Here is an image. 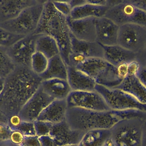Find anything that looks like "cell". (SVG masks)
Wrapping results in <instances>:
<instances>
[{"label": "cell", "instance_id": "cell-1", "mask_svg": "<svg viewBox=\"0 0 146 146\" xmlns=\"http://www.w3.org/2000/svg\"><path fill=\"white\" fill-rule=\"evenodd\" d=\"M42 80L31 68L17 66L4 79L3 88L0 95V111L8 118L18 115L39 88Z\"/></svg>", "mask_w": 146, "mask_h": 146}, {"label": "cell", "instance_id": "cell-2", "mask_svg": "<svg viewBox=\"0 0 146 146\" xmlns=\"http://www.w3.org/2000/svg\"><path fill=\"white\" fill-rule=\"evenodd\" d=\"M146 118V112L139 110L94 111L79 107H68L66 121L71 128L86 132L98 129H111L124 119Z\"/></svg>", "mask_w": 146, "mask_h": 146}, {"label": "cell", "instance_id": "cell-3", "mask_svg": "<svg viewBox=\"0 0 146 146\" xmlns=\"http://www.w3.org/2000/svg\"><path fill=\"white\" fill-rule=\"evenodd\" d=\"M34 34H46L55 39L59 45L60 54L67 65L71 51V33L66 17L55 9L52 1H45L38 26Z\"/></svg>", "mask_w": 146, "mask_h": 146}, {"label": "cell", "instance_id": "cell-4", "mask_svg": "<svg viewBox=\"0 0 146 146\" xmlns=\"http://www.w3.org/2000/svg\"><path fill=\"white\" fill-rule=\"evenodd\" d=\"M91 78L96 84L117 88L127 75L125 69L117 68L103 58H87L77 67Z\"/></svg>", "mask_w": 146, "mask_h": 146}, {"label": "cell", "instance_id": "cell-5", "mask_svg": "<svg viewBox=\"0 0 146 146\" xmlns=\"http://www.w3.org/2000/svg\"><path fill=\"white\" fill-rule=\"evenodd\" d=\"M45 1L39 0L25 9L16 18L0 24V27L16 35L26 36L34 34L38 26Z\"/></svg>", "mask_w": 146, "mask_h": 146}, {"label": "cell", "instance_id": "cell-6", "mask_svg": "<svg viewBox=\"0 0 146 146\" xmlns=\"http://www.w3.org/2000/svg\"><path fill=\"white\" fill-rule=\"evenodd\" d=\"M144 119L134 117L117 121L110 129L111 138L115 146H141L142 125Z\"/></svg>", "mask_w": 146, "mask_h": 146}, {"label": "cell", "instance_id": "cell-7", "mask_svg": "<svg viewBox=\"0 0 146 146\" xmlns=\"http://www.w3.org/2000/svg\"><path fill=\"white\" fill-rule=\"evenodd\" d=\"M105 17L119 26L132 23L146 28V13L134 5L131 0H116L107 10Z\"/></svg>", "mask_w": 146, "mask_h": 146}, {"label": "cell", "instance_id": "cell-8", "mask_svg": "<svg viewBox=\"0 0 146 146\" xmlns=\"http://www.w3.org/2000/svg\"><path fill=\"white\" fill-rule=\"evenodd\" d=\"M95 90L104 98L111 110H139L146 112V104L139 102L128 93L117 88H110L96 84Z\"/></svg>", "mask_w": 146, "mask_h": 146}, {"label": "cell", "instance_id": "cell-9", "mask_svg": "<svg viewBox=\"0 0 146 146\" xmlns=\"http://www.w3.org/2000/svg\"><path fill=\"white\" fill-rule=\"evenodd\" d=\"M145 44V27L132 23L119 26L118 45L137 54L143 50Z\"/></svg>", "mask_w": 146, "mask_h": 146}, {"label": "cell", "instance_id": "cell-10", "mask_svg": "<svg viewBox=\"0 0 146 146\" xmlns=\"http://www.w3.org/2000/svg\"><path fill=\"white\" fill-rule=\"evenodd\" d=\"M38 34L25 36L7 48L9 55L16 66L30 67L32 56L36 52Z\"/></svg>", "mask_w": 146, "mask_h": 146}, {"label": "cell", "instance_id": "cell-11", "mask_svg": "<svg viewBox=\"0 0 146 146\" xmlns=\"http://www.w3.org/2000/svg\"><path fill=\"white\" fill-rule=\"evenodd\" d=\"M66 100L68 107H79L99 111L111 110L103 96L95 90L71 91Z\"/></svg>", "mask_w": 146, "mask_h": 146}, {"label": "cell", "instance_id": "cell-12", "mask_svg": "<svg viewBox=\"0 0 146 146\" xmlns=\"http://www.w3.org/2000/svg\"><path fill=\"white\" fill-rule=\"evenodd\" d=\"M54 99L40 87L23 106L19 115L23 121L34 122L37 120L43 110Z\"/></svg>", "mask_w": 146, "mask_h": 146}, {"label": "cell", "instance_id": "cell-13", "mask_svg": "<svg viewBox=\"0 0 146 146\" xmlns=\"http://www.w3.org/2000/svg\"><path fill=\"white\" fill-rule=\"evenodd\" d=\"M96 41L103 46L117 44L119 26L106 17L95 18Z\"/></svg>", "mask_w": 146, "mask_h": 146}, {"label": "cell", "instance_id": "cell-14", "mask_svg": "<svg viewBox=\"0 0 146 146\" xmlns=\"http://www.w3.org/2000/svg\"><path fill=\"white\" fill-rule=\"evenodd\" d=\"M66 19L70 33L75 38L87 42L96 41L95 18L74 19L68 17Z\"/></svg>", "mask_w": 146, "mask_h": 146}, {"label": "cell", "instance_id": "cell-15", "mask_svg": "<svg viewBox=\"0 0 146 146\" xmlns=\"http://www.w3.org/2000/svg\"><path fill=\"white\" fill-rule=\"evenodd\" d=\"M84 133L71 128L65 120L53 124L49 136L55 140L57 146L78 145Z\"/></svg>", "mask_w": 146, "mask_h": 146}, {"label": "cell", "instance_id": "cell-16", "mask_svg": "<svg viewBox=\"0 0 146 146\" xmlns=\"http://www.w3.org/2000/svg\"><path fill=\"white\" fill-rule=\"evenodd\" d=\"M104 59L117 68L128 67L134 62H137V54L119 45L103 46Z\"/></svg>", "mask_w": 146, "mask_h": 146}, {"label": "cell", "instance_id": "cell-17", "mask_svg": "<svg viewBox=\"0 0 146 146\" xmlns=\"http://www.w3.org/2000/svg\"><path fill=\"white\" fill-rule=\"evenodd\" d=\"M39 0H0V24L16 18L25 9Z\"/></svg>", "mask_w": 146, "mask_h": 146}, {"label": "cell", "instance_id": "cell-18", "mask_svg": "<svg viewBox=\"0 0 146 146\" xmlns=\"http://www.w3.org/2000/svg\"><path fill=\"white\" fill-rule=\"evenodd\" d=\"M67 109L66 99L54 100L43 110L37 120L52 124L59 123L65 120Z\"/></svg>", "mask_w": 146, "mask_h": 146}, {"label": "cell", "instance_id": "cell-19", "mask_svg": "<svg viewBox=\"0 0 146 146\" xmlns=\"http://www.w3.org/2000/svg\"><path fill=\"white\" fill-rule=\"evenodd\" d=\"M67 81L71 91H94L96 83L86 74L76 67L67 66Z\"/></svg>", "mask_w": 146, "mask_h": 146}, {"label": "cell", "instance_id": "cell-20", "mask_svg": "<svg viewBox=\"0 0 146 146\" xmlns=\"http://www.w3.org/2000/svg\"><path fill=\"white\" fill-rule=\"evenodd\" d=\"M136 72H128L117 88L131 95L140 103L146 104V87L139 80Z\"/></svg>", "mask_w": 146, "mask_h": 146}, {"label": "cell", "instance_id": "cell-21", "mask_svg": "<svg viewBox=\"0 0 146 146\" xmlns=\"http://www.w3.org/2000/svg\"><path fill=\"white\" fill-rule=\"evenodd\" d=\"M71 52L79 53L86 58H103L104 47L96 41L87 42L75 38L71 34Z\"/></svg>", "mask_w": 146, "mask_h": 146}, {"label": "cell", "instance_id": "cell-22", "mask_svg": "<svg viewBox=\"0 0 146 146\" xmlns=\"http://www.w3.org/2000/svg\"><path fill=\"white\" fill-rule=\"evenodd\" d=\"M40 87L54 100L66 99L71 92L67 80L50 79L42 80Z\"/></svg>", "mask_w": 146, "mask_h": 146}, {"label": "cell", "instance_id": "cell-23", "mask_svg": "<svg viewBox=\"0 0 146 146\" xmlns=\"http://www.w3.org/2000/svg\"><path fill=\"white\" fill-rule=\"evenodd\" d=\"M39 76L43 80L55 78L67 79V65L60 54L49 59L47 68Z\"/></svg>", "mask_w": 146, "mask_h": 146}, {"label": "cell", "instance_id": "cell-24", "mask_svg": "<svg viewBox=\"0 0 146 146\" xmlns=\"http://www.w3.org/2000/svg\"><path fill=\"white\" fill-rule=\"evenodd\" d=\"M109 8L110 7L108 6L90 3L86 0L84 4L72 9L70 17L74 19L87 18H101L105 17Z\"/></svg>", "mask_w": 146, "mask_h": 146}, {"label": "cell", "instance_id": "cell-25", "mask_svg": "<svg viewBox=\"0 0 146 146\" xmlns=\"http://www.w3.org/2000/svg\"><path fill=\"white\" fill-rule=\"evenodd\" d=\"M110 137V129L90 130L84 133L78 146H104Z\"/></svg>", "mask_w": 146, "mask_h": 146}, {"label": "cell", "instance_id": "cell-26", "mask_svg": "<svg viewBox=\"0 0 146 146\" xmlns=\"http://www.w3.org/2000/svg\"><path fill=\"white\" fill-rule=\"evenodd\" d=\"M36 51L42 53L48 59L60 54L57 42L52 37L46 34H38Z\"/></svg>", "mask_w": 146, "mask_h": 146}, {"label": "cell", "instance_id": "cell-27", "mask_svg": "<svg viewBox=\"0 0 146 146\" xmlns=\"http://www.w3.org/2000/svg\"><path fill=\"white\" fill-rule=\"evenodd\" d=\"M16 67L8 54L7 48L0 46V79H5Z\"/></svg>", "mask_w": 146, "mask_h": 146}, {"label": "cell", "instance_id": "cell-28", "mask_svg": "<svg viewBox=\"0 0 146 146\" xmlns=\"http://www.w3.org/2000/svg\"><path fill=\"white\" fill-rule=\"evenodd\" d=\"M49 59L42 53L36 51L32 56L31 68L38 75L40 76L47 68Z\"/></svg>", "mask_w": 146, "mask_h": 146}, {"label": "cell", "instance_id": "cell-29", "mask_svg": "<svg viewBox=\"0 0 146 146\" xmlns=\"http://www.w3.org/2000/svg\"><path fill=\"white\" fill-rule=\"evenodd\" d=\"M25 36L13 34L0 27V46L9 47Z\"/></svg>", "mask_w": 146, "mask_h": 146}, {"label": "cell", "instance_id": "cell-30", "mask_svg": "<svg viewBox=\"0 0 146 146\" xmlns=\"http://www.w3.org/2000/svg\"><path fill=\"white\" fill-rule=\"evenodd\" d=\"M34 122L36 135L38 137L49 135L52 127V124L36 120Z\"/></svg>", "mask_w": 146, "mask_h": 146}, {"label": "cell", "instance_id": "cell-31", "mask_svg": "<svg viewBox=\"0 0 146 146\" xmlns=\"http://www.w3.org/2000/svg\"><path fill=\"white\" fill-rule=\"evenodd\" d=\"M14 131L21 132L25 136H33L36 135L34 122L22 120L19 125Z\"/></svg>", "mask_w": 146, "mask_h": 146}, {"label": "cell", "instance_id": "cell-32", "mask_svg": "<svg viewBox=\"0 0 146 146\" xmlns=\"http://www.w3.org/2000/svg\"><path fill=\"white\" fill-rule=\"evenodd\" d=\"M55 9L66 18L70 17L72 10L68 1H52Z\"/></svg>", "mask_w": 146, "mask_h": 146}, {"label": "cell", "instance_id": "cell-33", "mask_svg": "<svg viewBox=\"0 0 146 146\" xmlns=\"http://www.w3.org/2000/svg\"><path fill=\"white\" fill-rule=\"evenodd\" d=\"M87 59V58H86L82 54L71 52L68 56L67 66L77 67L79 64L82 63Z\"/></svg>", "mask_w": 146, "mask_h": 146}, {"label": "cell", "instance_id": "cell-34", "mask_svg": "<svg viewBox=\"0 0 146 146\" xmlns=\"http://www.w3.org/2000/svg\"><path fill=\"white\" fill-rule=\"evenodd\" d=\"M12 132V129L7 123H0V143L10 141Z\"/></svg>", "mask_w": 146, "mask_h": 146}, {"label": "cell", "instance_id": "cell-35", "mask_svg": "<svg viewBox=\"0 0 146 146\" xmlns=\"http://www.w3.org/2000/svg\"><path fill=\"white\" fill-rule=\"evenodd\" d=\"M20 146H41L39 137L36 135L33 136H25Z\"/></svg>", "mask_w": 146, "mask_h": 146}, {"label": "cell", "instance_id": "cell-36", "mask_svg": "<svg viewBox=\"0 0 146 146\" xmlns=\"http://www.w3.org/2000/svg\"><path fill=\"white\" fill-rule=\"evenodd\" d=\"M25 137V136L21 132L18 131H13L10 136V141L14 144L20 145L23 142Z\"/></svg>", "mask_w": 146, "mask_h": 146}, {"label": "cell", "instance_id": "cell-37", "mask_svg": "<svg viewBox=\"0 0 146 146\" xmlns=\"http://www.w3.org/2000/svg\"><path fill=\"white\" fill-rule=\"evenodd\" d=\"M22 121V120L21 119L19 114L14 115H13L8 118L7 124L11 127L12 130L14 131L19 125V124H21Z\"/></svg>", "mask_w": 146, "mask_h": 146}, {"label": "cell", "instance_id": "cell-38", "mask_svg": "<svg viewBox=\"0 0 146 146\" xmlns=\"http://www.w3.org/2000/svg\"><path fill=\"white\" fill-rule=\"evenodd\" d=\"M41 146H57L55 140L49 135L39 137Z\"/></svg>", "mask_w": 146, "mask_h": 146}, {"label": "cell", "instance_id": "cell-39", "mask_svg": "<svg viewBox=\"0 0 146 146\" xmlns=\"http://www.w3.org/2000/svg\"><path fill=\"white\" fill-rule=\"evenodd\" d=\"M137 62L139 66L146 68V44L143 50L137 54Z\"/></svg>", "mask_w": 146, "mask_h": 146}, {"label": "cell", "instance_id": "cell-40", "mask_svg": "<svg viewBox=\"0 0 146 146\" xmlns=\"http://www.w3.org/2000/svg\"><path fill=\"white\" fill-rule=\"evenodd\" d=\"M136 75L141 82L144 85L145 87H146V68L139 66L136 72Z\"/></svg>", "mask_w": 146, "mask_h": 146}, {"label": "cell", "instance_id": "cell-41", "mask_svg": "<svg viewBox=\"0 0 146 146\" xmlns=\"http://www.w3.org/2000/svg\"><path fill=\"white\" fill-rule=\"evenodd\" d=\"M131 2L136 7L146 13V0H131Z\"/></svg>", "mask_w": 146, "mask_h": 146}, {"label": "cell", "instance_id": "cell-42", "mask_svg": "<svg viewBox=\"0 0 146 146\" xmlns=\"http://www.w3.org/2000/svg\"><path fill=\"white\" fill-rule=\"evenodd\" d=\"M141 146H146V119L143 120L142 125Z\"/></svg>", "mask_w": 146, "mask_h": 146}, {"label": "cell", "instance_id": "cell-43", "mask_svg": "<svg viewBox=\"0 0 146 146\" xmlns=\"http://www.w3.org/2000/svg\"><path fill=\"white\" fill-rule=\"evenodd\" d=\"M86 0H70L69 3L72 7V8H74L80 5H82L86 3Z\"/></svg>", "mask_w": 146, "mask_h": 146}, {"label": "cell", "instance_id": "cell-44", "mask_svg": "<svg viewBox=\"0 0 146 146\" xmlns=\"http://www.w3.org/2000/svg\"><path fill=\"white\" fill-rule=\"evenodd\" d=\"M8 122V117L5 116L1 111H0V123H7Z\"/></svg>", "mask_w": 146, "mask_h": 146}, {"label": "cell", "instance_id": "cell-45", "mask_svg": "<svg viewBox=\"0 0 146 146\" xmlns=\"http://www.w3.org/2000/svg\"><path fill=\"white\" fill-rule=\"evenodd\" d=\"M104 146H115V145L113 140H112V139L110 137L107 140V141L106 142Z\"/></svg>", "mask_w": 146, "mask_h": 146}, {"label": "cell", "instance_id": "cell-46", "mask_svg": "<svg viewBox=\"0 0 146 146\" xmlns=\"http://www.w3.org/2000/svg\"><path fill=\"white\" fill-rule=\"evenodd\" d=\"M0 146H20V145L14 144L11 143L10 141H8L6 142L0 143Z\"/></svg>", "mask_w": 146, "mask_h": 146}, {"label": "cell", "instance_id": "cell-47", "mask_svg": "<svg viewBox=\"0 0 146 146\" xmlns=\"http://www.w3.org/2000/svg\"><path fill=\"white\" fill-rule=\"evenodd\" d=\"M3 84H4V79H0V95L3 90Z\"/></svg>", "mask_w": 146, "mask_h": 146}, {"label": "cell", "instance_id": "cell-48", "mask_svg": "<svg viewBox=\"0 0 146 146\" xmlns=\"http://www.w3.org/2000/svg\"><path fill=\"white\" fill-rule=\"evenodd\" d=\"M63 146H78V145L72 144V145H63Z\"/></svg>", "mask_w": 146, "mask_h": 146}]
</instances>
